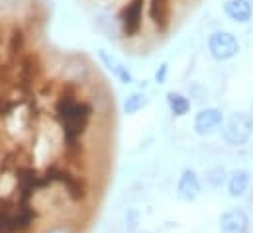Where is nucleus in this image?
I'll list each match as a JSON object with an SVG mask.
<instances>
[{
	"label": "nucleus",
	"mask_w": 253,
	"mask_h": 233,
	"mask_svg": "<svg viewBox=\"0 0 253 233\" xmlns=\"http://www.w3.org/2000/svg\"><path fill=\"white\" fill-rule=\"evenodd\" d=\"M90 114H92V106L84 100H77V96L73 92H63L57 98L55 108H53V116L63 129L67 151L79 149V141L88 127Z\"/></svg>",
	"instance_id": "obj_1"
},
{
	"label": "nucleus",
	"mask_w": 253,
	"mask_h": 233,
	"mask_svg": "<svg viewBox=\"0 0 253 233\" xmlns=\"http://www.w3.org/2000/svg\"><path fill=\"white\" fill-rule=\"evenodd\" d=\"M253 133V117L250 114H234L224 123L222 137L228 145H244L250 141Z\"/></svg>",
	"instance_id": "obj_2"
},
{
	"label": "nucleus",
	"mask_w": 253,
	"mask_h": 233,
	"mask_svg": "<svg viewBox=\"0 0 253 233\" xmlns=\"http://www.w3.org/2000/svg\"><path fill=\"white\" fill-rule=\"evenodd\" d=\"M208 49H210V55L216 61H228V59L236 57V53L240 51V43L232 34L216 32L208 39Z\"/></svg>",
	"instance_id": "obj_3"
},
{
	"label": "nucleus",
	"mask_w": 253,
	"mask_h": 233,
	"mask_svg": "<svg viewBox=\"0 0 253 233\" xmlns=\"http://www.w3.org/2000/svg\"><path fill=\"white\" fill-rule=\"evenodd\" d=\"M141 18H143V0H129L126 6L120 10V24L122 32L127 38L135 36L141 28Z\"/></svg>",
	"instance_id": "obj_4"
},
{
	"label": "nucleus",
	"mask_w": 253,
	"mask_h": 233,
	"mask_svg": "<svg viewBox=\"0 0 253 233\" xmlns=\"http://www.w3.org/2000/svg\"><path fill=\"white\" fill-rule=\"evenodd\" d=\"M250 216L242 208H230L220 218V233H248Z\"/></svg>",
	"instance_id": "obj_5"
},
{
	"label": "nucleus",
	"mask_w": 253,
	"mask_h": 233,
	"mask_svg": "<svg viewBox=\"0 0 253 233\" xmlns=\"http://www.w3.org/2000/svg\"><path fill=\"white\" fill-rule=\"evenodd\" d=\"M222 121H224V116L220 110H216V108L200 110L194 117V131L198 135H210L222 125Z\"/></svg>",
	"instance_id": "obj_6"
},
{
	"label": "nucleus",
	"mask_w": 253,
	"mask_h": 233,
	"mask_svg": "<svg viewBox=\"0 0 253 233\" xmlns=\"http://www.w3.org/2000/svg\"><path fill=\"white\" fill-rule=\"evenodd\" d=\"M198 194H200V178L196 176L192 169L183 171L179 184H177V196L183 202H194L198 198Z\"/></svg>",
	"instance_id": "obj_7"
},
{
	"label": "nucleus",
	"mask_w": 253,
	"mask_h": 233,
	"mask_svg": "<svg viewBox=\"0 0 253 233\" xmlns=\"http://www.w3.org/2000/svg\"><path fill=\"white\" fill-rule=\"evenodd\" d=\"M224 12L228 14V18H232L234 22H250L253 14L252 2L250 0H226L224 4Z\"/></svg>",
	"instance_id": "obj_8"
},
{
	"label": "nucleus",
	"mask_w": 253,
	"mask_h": 233,
	"mask_svg": "<svg viewBox=\"0 0 253 233\" xmlns=\"http://www.w3.org/2000/svg\"><path fill=\"white\" fill-rule=\"evenodd\" d=\"M250 180H252L250 171H246V169L234 171L228 178V194L232 198H242L250 188Z\"/></svg>",
	"instance_id": "obj_9"
},
{
	"label": "nucleus",
	"mask_w": 253,
	"mask_h": 233,
	"mask_svg": "<svg viewBox=\"0 0 253 233\" xmlns=\"http://www.w3.org/2000/svg\"><path fill=\"white\" fill-rule=\"evenodd\" d=\"M100 59L104 61V65H106V67L112 71V75H114V77H116L120 82H124V84H129V82H131V75L127 73L126 67H122V65H120L116 59L110 57L106 51H100Z\"/></svg>",
	"instance_id": "obj_10"
},
{
	"label": "nucleus",
	"mask_w": 253,
	"mask_h": 233,
	"mask_svg": "<svg viewBox=\"0 0 253 233\" xmlns=\"http://www.w3.org/2000/svg\"><path fill=\"white\" fill-rule=\"evenodd\" d=\"M167 102H169V108H171V112H173L175 116H185V114H189L190 102H189V98H185L183 94H179V92H169V94H167Z\"/></svg>",
	"instance_id": "obj_11"
},
{
	"label": "nucleus",
	"mask_w": 253,
	"mask_h": 233,
	"mask_svg": "<svg viewBox=\"0 0 253 233\" xmlns=\"http://www.w3.org/2000/svg\"><path fill=\"white\" fill-rule=\"evenodd\" d=\"M228 180V173H226V169L224 167H212V169H208L206 171V175H204V182H206V186H210L212 190H218V188H222V184Z\"/></svg>",
	"instance_id": "obj_12"
},
{
	"label": "nucleus",
	"mask_w": 253,
	"mask_h": 233,
	"mask_svg": "<svg viewBox=\"0 0 253 233\" xmlns=\"http://www.w3.org/2000/svg\"><path fill=\"white\" fill-rule=\"evenodd\" d=\"M149 16L157 26H163L167 20V0H151Z\"/></svg>",
	"instance_id": "obj_13"
},
{
	"label": "nucleus",
	"mask_w": 253,
	"mask_h": 233,
	"mask_svg": "<svg viewBox=\"0 0 253 233\" xmlns=\"http://www.w3.org/2000/svg\"><path fill=\"white\" fill-rule=\"evenodd\" d=\"M147 102H149V100H147L145 94L135 92V94H131L126 102H124V110H126V114H135V112L143 110V108L147 106Z\"/></svg>",
	"instance_id": "obj_14"
},
{
	"label": "nucleus",
	"mask_w": 253,
	"mask_h": 233,
	"mask_svg": "<svg viewBox=\"0 0 253 233\" xmlns=\"http://www.w3.org/2000/svg\"><path fill=\"white\" fill-rule=\"evenodd\" d=\"M24 43H26V38L22 34V30H14L12 36H10V45H8V51L12 55H18L22 49H24Z\"/></svg>",
	"instance_id": "obj_15"
},
{
	"label": "nucleus",
	"mask_w": 253,
	"mask_h": 233,
	"mask_svg": "<svg viewBox=\"0 0 253 233\" xmlns=\"http://www.w3.org/2000/svg\"><path fill=\"white\" fill-rule=\"evenodd\" d=\"M40 233H77V230L71 224H67V222H59V224L47 226L45 230H42Z\"/></svg>",
	"instance_id": "obj_16"
},
{
	"label": "nucleus",
	"mask_w": 253,
	"mask_h": 233,
	"mask_svg": "<svg viewBox=\"0 0 253 233\" xmlns=\"http://www.w3.org/2000/svg\"><path fill=\"white\" fill-rule=\"evenodd\" d=\"M165 75H167V67L163 65V67H161V71H157V75H155L157 82H163V80H165Z\"/></svg>",
	"instance_id": "obj_17"
},
{
	"label": "nucleus",
	"mask_w": 253,
	"mask_h": 233,
	"mask_svg": "<svg viewBox=\"0 0 253 233\" xmlns=\"http://www.w3.org/2000/svg\"><path fill=\"white\" fill-rule=\"evenodd\" d=\"M252 114H253V106H252ZM252 117H253V116H252Z\"/></svg>",
	"instance_id": "obj_18"
},
{
	"label": "nucleus",
	"mask_w": 253,
	"mask_h": 233,
	"mask_svg": "<svg viewBox=\"0 0 253 233\" xmlns=\"http://www.w3.org/2000/svg\"><path fill=\"white\" fill-rule=\"evenodd\" d=\"M250 2H252V4H253V0H250Z\"/></svg>",
	"instance_id": "obj_19"
}]
</instances>
